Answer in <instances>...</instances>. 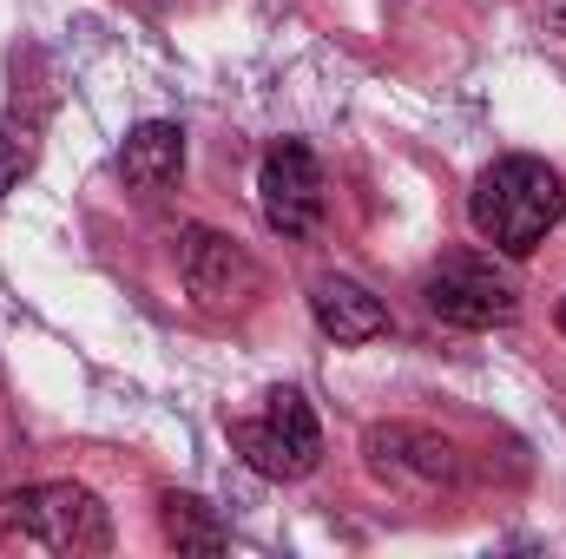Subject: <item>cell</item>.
Listing matches in <instances>:
<instances>
[{
	"instance_id": "8fae6325",
	"label": "cell",
	"mask_w": 566,
	"mask_h": 559,
	"mask_svg": "<svg viewBox=\"0 0 566 559\" xmlns=\"http://www.w3.org/2000/svg\"><path fill=\"white\" fill-rule=\"evenodd\" d=\"M27 171H33V133L20 119H0V198L20 191Z\"/></svg>"
},
{
	"instance_id": "30bf717a",
	"label": "cell",
	"mask_w": 566,
	"mask_h": 559,
	"mask_svg": "<svg viewBox=\"0 0 566 559\" xmlns=\"http://www.w3.org/2000/svg\"><path fill=\"white\" fill-rule=\"evenodd\" d=\"M158 527H165V540H171L178 553H224V547H231L224 520H218L205 500H191V494H165V500H158Z\"/></svg>"
},
{
	"instance_id": "8992f818",
	"label": "cell",
	"mask_w": 566,
	"mask_h": 559,
	"mask_svg": "<svg viewBox=\"0 0 566 559\" xmlns=\"http://www.w3.org/2000/svg\"><path fill=\"white\" fill-rule=\"evenodd\" d=\"M258 204L277 238H310L323 224V171L303 139H277L258 165Z\"/></svg>"
},
{
	"instance_id": "52a82bcc",
	"label": "cell",
	"mask_w": 566,
	"mask_h": 559,
	"mask_svg": "<svg viewBox=\"0 0 566 559\" xmlns=\"http://www.w3.org/2000/svg\"><path fill=\"white\" fill-rule=\"evenodd\" d=\"M363 454L382 481H402V487H454L461 481V454L409 421H389V428H369L363 434Z\"/></svg>"
},
{
	"instance_id": "6da1fadb",
	"label": "cell",
	"mask_w": 566,
	"mask_h": 559,
	"mask_svg": "<svg viewBox=\"0 0 566 559\" xmlns=\"http://www.w3.org/2000/svg\"><path fill=\"white\" fill-rule=\"evenodd\" d=\"M560 218H566L560 171H554L547 158H527V151L494 158V165L474 178V191H468V224H474V238H481L488 251H501V257H534Z\"/></svg>"
},
{
	"instance_id": "5b68a950",
	"label": "cell",
	"mask_w": 566,
	"mask_h": 559,
	"mask_svg": "<svg viewBox=\"0 0 566 559\" xmlns=\"http://www.w3.org/2000/svg\"><path fill=\"white\" fill-rule=\"evenodd\" d=\"M178 277H185V296H191L205 316H231V309H244V303L264 289L251 251H244L238 238L211 231V224L178 231Z\"/></svg>"
},
{
	"instance_id": "9c48e42d",
	"label": "cell",
	"mask_w": 566,
	"mask_h": 559,
	"mask_svg": "<svg viewBox=\"0 0 566 559\" xmlns=\"http://www.w3.org/2000/svg\"><path fill=\"white\" fill-rule=\"evenodd\" d=\"M310 316H316V329L336 336V342H376V336L389 329L382 296H369L356 277H323L310 289Z\"/></svg>"
},
{
	"instance_id": "7a4b0ae2",
	"label": "cell",
	"mask_w": 566,
	"mask_h": 559,
	"mask_svg": "<svg viewBox=\"0 0 566 559\" xmlns=\"http://www.w3.org/2000/svg\"><path fill=\"white\" fill-rule=\"evenodd\" d=\"M7 534L46 547V553H113V514L80 481H33L0 500Z\"/></svg>"
},
{
	"instance_id": "7c38bea8",
	"label": "cell",
	"mask_w": 566,
	"mask_h": 559,
	"mask_svg": "<svg viewBox=\"0 0 566 559\" xmlns=\"http://www.w3.org/2000/svg\"><path fill=\"white\" fill-rule=\"evenodd\" d=\"M541 20H547V33L566 40V0H541Z\"/></svg>"
},
{
	"instance_id": "ba28073f",
	"label": "cell",
	"mask_w": 566,
	"mask_h": 559,
	"mask_svg": "<svg viewBox=\"0 0 566 559\" xmlns=\"http://www.w3.org/2000/svg\"><path fill=\"white\" fill-rule=\"evenodd\" d=\"M178 171H185V133H178L171 119H145V126L126 133V145H119V178H126L139 198L171 191Z\"/></svg>"
},
{
	"instance_id": "3957f363",
	"label": "cell",
	"mask_w": 566,
	"mask_h": 559,
	"mask_svg": "<svg viewBox=\"0 0 566 559\" xmlns=\"http://www.w3.org/2000/svg\"><path fill=\"white\" fill-rule=\"evenodd\" d=\"M231 441L244 447V461L271 481H303L316 474L323 461V428H316V409L296 395V389H271L264 395V415L231 421Z\"/></svg>"
},
{
	"instance_id": "4fadbf2b",
	"label": "cell",
	"mask_w": 566,
	"mask_h": 559,
	"mask_svg": "<svg viewBox=\"0 0 566 559\" xmlns=\"http://www.w3.org/2000/svg\"><path fill=\"white\" fill-rule=\"evenodd\" d=\"M560 336H566V303H560Z\"/></svg>"
},
{
	"instance_id": "277c9868",
	"label": "cell",
	"mask_w": 566,
	"mask_h": 559,
	"mask_svg": "<svg viewBox=\"0 0 566 559\" xmlns=\"http://www.w3.org/2000/svg\"><path fill=\"white\" fill-rule=\"evenodd\" d=\"M422 296L448 329H501V323H514V309H521L514 277H507L494 257H481V251L441 257V264L428 271Z\"/></svg>"
}]
</instances>
